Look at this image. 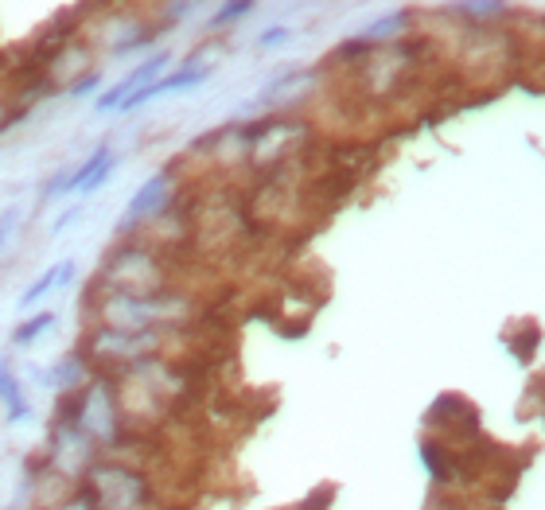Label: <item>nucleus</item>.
<instances>
[{"mask_svg":"<svg viewBox=\"0 0 545 510\" xmlns=\"http://www.w3.org/2000/svg\"><path fill=\"white\" fill-rule=\"evenodd\" d=\"M90 510H133L148 503L145 479L121 464H94L82 479V499Z\"/></svg>","mask_w":545,"mask_h":510,"instance_id":"f257e3e1","label":"nucleus"},{"mask_svg":"<svg viewBox=\"0 0 545 510\" xmlns=\"http://www.w3.org/2000/svg\"><path fill=\"white\" fill-rule=\"evenodd\" d=\"M207 78H211V67H183V71L168 74V78H160V82H152V86H141L137 94H129V98L121 102V110H137V106H145V102L168 94V90H191V86H199V82H207Z\"/></svg>","mask_w":545,"mask_h":510,"instance_id":"f03ea898","label":"nucleus"},{"mask_svg":"<svg viewBox=\"0 0 545 510\" xmlns=\"http://www.w3.org/2000/svg\"><path fill=\"white\" fill-rule=\"evenodd\" d=\"M168 59H172V55H152V59H145L137 71L125 74V78H121V82H117L109 94H102V98H98V110H102V113L117 110V106H121L129 94H137V86H152V78H156V74L168 67Z\"/></svg>","mask_w":545,"mask_h":510,"instance_id":"7ed1b4c3","label":"nucleus"},{"mask_svg":"<svg viewBox=\"0 0 545 510\" xmlns=\"http://www.w3.org/2000/svg\"><path fill=\"white\" fill-rule=\"evenodd\" d=\"M168 195H172V180H168V176H152V180L133 195V203H129V211H125L121 230L152 219V215H160V211H164V203H168Z\"/></svg>","mask_w":545,"mask_h":510,"instance_id":"20e7f679","label":"nucleus"},{"mask_svg":"<svg viewBox=\"0 0 545 510\" xmlns=\"http://www.w3.org/2000/svg\"><path fill=\"white\" fill-rule=\"evenodd\" d=\"M113 168H117L113 152H109L106 145L94 148V152L86 156V164H82L78 172H71V176H67V187H71V191H82V195H90V191H98V187H102V183L113 176Z\"/></svg>","mask_w":545,"mask_h":510,"instance_id":"39448f33","label":"nucleus"},{"mask_svg":"<svg viewBox=\"0 0 545 510\" xmlns=\"http://www.w3.org/2000/svg\"><path fill=\"white\" fill-rule=\"evenodd\" d=\"M74 269H78L74 261H59V265H51V269L39 277L36 285H32V289L20 292V308H32V304H36V300H43V296H47L51 289H63V285H71Z\"/></svg>","mask_w":545,"mask_h":510,"instance_id":"423d86ee","label":"nucleus"},{"mask_svg":"<svg viewBox=\"0 0 545 510\" xmlns=\"http://www.w3.org/2000/svg\"><path fill=\"white\" fill-rule=\"evenodd\" d=\"M421 460H425V472L433 475L436 483H452L456 475H460V468H456V456L440 444V440H421Z\"/></svg>","mask_w":545,"mask_h":510,"instance_id":"0eeeda50","label":"nucleus"},{"mask_svg":"<svg viewBox=\"0 0 545 510\" xmlns=\"http://www.w3.org/2000/svg\"><path fill=\"white\" fill-rule=\"evenodd\" d=\"M0 401H4V409H8V425H16L20 417H28V413H32V409H28V401H24L20 382L12 378V370L4 366V359H0Z\"/></svg>","mask_w":545,"mask_h":510,"instance_id":"6e6552de","label":"nucleus"},{"mask_svg":"<svg viewBox=\"0 0 545 510\" xmlns=\"http://www.w3.org/2000/svg\"><path fill=\"white\" fill-rule=\"evenodd\" d=\"M82 370H86L82 359H67V363L55 366V374H51V378H43V382H47V386H55V390H67V386H74V382L82 378Z\"/></svg>","mask_w":545,"mask_h":510,"instance_id":"1a4fd4ad","label":"nucleus"},{"mask_svg":"<svg viewBox=\"0 0 545 510\" xmlns=\"http://www.w3.org/2000/svg\"><path fill=\"white\" fill-rule=\"evenodd\" d=\"M55 324V312H43V316H36V320H28V324H20V328L12 331V343H36V335H43V331Z\"/></svg>","mask_w":545,"mask_h":510,"instance_id":"9d476101","label":"nucleus"},{"mask_svg":"<svg viewBox=\"0 0 545 510\" xmlns=\"http://www.w3.org/2000/svg\"><path fill=\"white\" fill-rule=\"evenodd\" d=\"M250 12H254V4H250V0H238V4H222V8H218V16L211 20V24H215V28H222V24H230V20H242V16H250Z\"/></svg>","mask_w":545,"mask_h":510,"instance_id":"9b49d317","label":"nucleus"},{"mask_svg":"<svg viewBox=\"0 0 545 510\" xmlns=\"http://www.w3.org/2000/svg\"><path fill=\"white\" fill-rule=\"evenodd\" d=\"M398 24H401V16H386V20H378V24H370V28H366V36H363V43H370V39L390 36V32H398Z\"/></svg>","mask_w":545,"mask_h":510,"instance_id":"f8f14e48","label":"nucleus"},{"mask_svg":"<svg viewBox=\"0 0 545 510\" xmlns=\"http://www.w3.org/2000/svg\"><path fill=\"white\" fill-rule=\"evenodd\" d=\"M331 499H335V491H331V487H320L316 495H308V503H300L296 510H327L331 507Z\"/></svg>","mask_w":545,"mask_h":510,"instance_id":"ddd939ff","label":"nucleus"},{"mask_svg":"<svg viewBox=\"0 0 545 510\" xmlns=\"http://www.w3.org/2000/svg\"><path fill=\"white\" fill-rule=\"evenodd\" d=\"M16 215H20L16 207H8V211L0 215V250H4V242H8V234H12V226H16Z\"/></svg>","mask_w":545,"mask_h":510,"instance_id":"4468645a","label":"nucleus"},{"mask_svg":"<svg viewBox=\"0 0 545 510\" xmlns=\"http://www.w3.org/2000/svg\"><path fill=\"white\" fill-rule=\"evenodd\" d=\"M460 12H472V16H499L503 4H460Z\"/></svg>","mask_w":545,"mask_h":510,"instance_id":"2eb2a0df","label":"nucleus"},{"mask_svg":"<svg viewBox=\"0 0 545 510\" xmlns=\"http://www.w3.org/2000/svg\"><path fill=\"white\" fill-rule=\"evenodd\" d=\"M98 82H102L98 74H86V78H78V82H74V86H71V94H74V98H82V94H90V90H94Z\"/></svg>","mask_w":545,"mask_h":510,"instance_id":"dca6fc26","label":"nucleus"},{"mask_svg":"<svg viewBox=\"0 0 545 510\" xmlns=\"http://www.w3.org/2000/svg\"><path fill=\"white\" fill-rule=\"evenodd\" d=\"M285 39H289L285 28H273V32H265V36H261V47H273V43H285Z\"/></svg>","mask_w":545,"mask_h":510,"instance_id":"f3484780","label":"nucleus"}]
</instances>
